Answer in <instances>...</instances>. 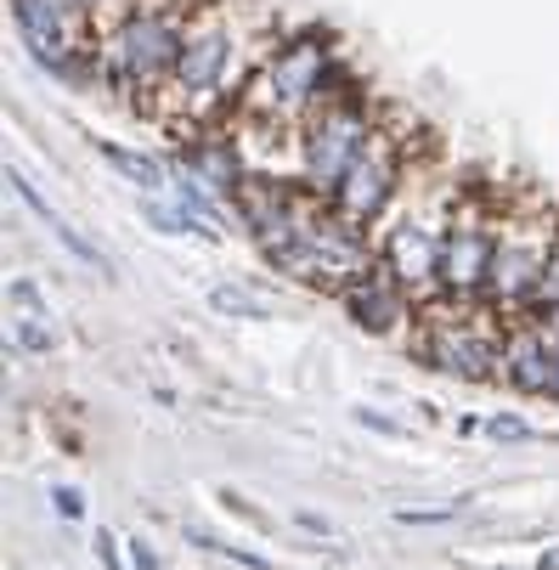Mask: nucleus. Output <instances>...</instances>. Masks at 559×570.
<instances>
[{"instance_id":"nucleus-22","label":"nucleus","mask_w":559,"mask_h":570,"mask_svg":"<svg viewBox=\"0 0 559 570\" xmlns=\"http://www.w3.org/2000/svg\"><path fill=\"white\" fill-rule=\"evenodd\" d=\"M463 503H441V509H395V525H447L458 520Z\"/></svg>"},{"instance_id":"nucleus-3","label":"nucleus","mask_w":559,"mask_h":570,"mask_svg":"<svg viewBox=\"0 0 559 570\" xmlns=\"http://www.w3.org/2000/svg\"><path fill=\"white\" fill-rule=\"evenodd\" d=\"M182 46H187V23L176 7H130L114 18V29L102 35L97 51H102L108 86L147 97V91H165L176 79Z\"/></svg>"},{"instance_id":"nucleus-16","label":"nucleus","mask_w":559,"mask_h":570,"mask_svg":"<svg viewBox=\"0 0 559 570\" xmlns=\"http://www.w3.org/2000/svg\"><path fill=\"white\" fill-rule=\"evenodd\" d=\"M141 220L153 232H165V237H220V226H209L198 209H187L182 198H141Z\"/></svg>"},{"instance_id":"nucleus-9","label":"nucleus","mask_w":559,"mask_h":570,"mask_svg":"<svg viewBox=\"0 0 559 570\" xmlns=\"http://www.w3.org/2000/svg\"><path fill=\"white\" fill-rule=\"evenodd\" d=\"M395 193H402V141H395L384 125L373 130V141H367V153L351 165V176L340 181V193L328 198L351 226H373V220H384L390 215V204H395Z\"/></svg>"},{"instance_id":"nucleus-13","label":"nucleus","mask_w":559,"mask_h":570,"mask_svg":"<svg viewBox=\"0 0 559 570\" xmlns=\"http://www.w3.org/2000/svg\"><path fill=\"white\" fill-rule=\"evenodd\" d=\"M7 299H12V340L29 351V356H51L57 351V328H51V305H46V294H40V283L35 277H12V288H7Z\"/></svg>"},{"instance_id":"nucleus-5","label":"nucleus","mask_w":559,"mask_h":570,"mask_svg":"<svg viewBox=\"0 0 559 570\" xmlns=\"http://www.w3.org/2000/svg\"><path fill=\"white\" fill-rule=\"evenodd\" d=\"M373 130H379V125H373L362 91L328 97L323 108L300 125V187L316 193V198H334L340 181L351 176V165L367 153Z\"/></svg>"},{"instance_id":"nucleus-32","label":"nucleus","mask_w":559,"mask_h":570,"mask_svg":"<svg viewBox=\"0 0 559 570\" xmlns=\"http://www.w3.org/2000/svg\"><path fill=\"white\" fill-rule=\"evenodd\" d=\"M542 570H559V548H548V553H542Z\"/></svg>"},{"instance_id":"nucleus-7","label":"nucleus","mask_w":559,"mask_h":570,"mask_svg":"<svg viewBox=\"0 0 559 570\" xmlns=\"http://www.w3.org/2000/svg\"><path fill=\"white\" fill-rule=\"evenodd\" d=\"M498 220L474 204H458L447 215V237H441V299L458 305H487V277L498 261Z\"/></svg>"},{"instance_id":"nucleus-31","label":"nucleus","mask_w":559,"mask_h":570,"mask_svg":"<svg viewBox=\"0 0 559 570\" xmlns=\"http://www.w3.org/2000/svg\"><path fill=\"white\" fill-rule=\"evenodd\" d=\"M481 430H487V419H474V413H469V419H458V435H481Z\"/></svg>"},{"instance_id":"nucleus-6","label":"nucleus","mask_w":559,"mask_h":570,"mask_svg":"<svg viewBox=\"0 0 559 570\" xmlns=\"http://www.w3.org/2000/svg\"><path fill=\"white\" fill-rule=\"evenodd\" d=\"M553 237H559V226H537V220L498 232V261H492V277H487V305H492L503 322L531 316L537 288H542V272H548Z\"/></svg>"},{"instance_id":"nucleus-15","label":"nucleus","mask_w":559,"mask_h":570,"mask_svg":"<svg viewBox=\"0 0 559 570\" xmlns=\"http://www.w3.org/2000/svg\"><path fill=\"white\" fill-rule=\"evenodd\" d=\"M97 153H102V165H108L114 176H125L136 193H147V198H153V193H158V198L170 193V176H176V170L158 165L153 153H136V147H119V141H97Z\"/></svg>"},{"instance_id":"nucleus-4","label":"nucleus","mask_w":559,"mask_h":570,"mask_svg":"<svg viewBox=\"0 0 559 570\" xmlns=\"http://www.w3.org/2000/svg\"><path fill=\"white\" fill-rule=\"evenodd\" d=\"M503 334H509V322H503L492 305L435 299V305H424V316H419L413 351H419L424 367H435V373H447V379L481 384V379H498Z\"/></svg>"},{"instance_id":"nucleus-17","label":"nucleus","mask_w":559,"mask_h":570,"mask_svg":"<svg viewBox=\"0 0 559 570\" xmlns=\"http://www.w3.org/2000/svg\"><path fill=\"white\" fill-rule=\"evenodd\" d=\"M51 237L62 243V249H68V255H73L79 266H91V272H102V277H114V261H108V255H102V249H97V243H91L86 232H79V226H68V220H57V226H51Z\"/></svg>"},{"instance_id":"nucleus-29","label":"nucleus","mask_w":559,"mask_h":570,"mask_svg":"<svg viewBox=\"0 0 559 570\" xmlns=\"http://www.w3.org/2000/svg\"><path fill=\"white\" fill-rule=\"evenodd\" d=\"M367 430H379V435H402V424H390V419H379V413H367V406H362V413H356Z\"/></svg>"},{"instance_id":"nucleus-11","label":"nucleus","mask_w":559,"mask_h":570,"mask_svg":"<svg viewBox=\"0 0 559 570\" xmlns=\"http://www.w3.org/2000/svg\"><path fill=\"white\" fill-rule=\"evenodd\" d=\"M12 23L29 46V57L57 73V79H73L79 62H73V40H68V12L57 7V0H12Z\"/></svg>"},{"instance_id":"nucleus-26","label":"nucleus","mask_w":559,"mask_h":570,"mask_svg":"<svg viewBox=\"0 0 559 570\" xmlns=\"http://www.w3.org/2000/svg\"><path fill=\"white\" fill-rule=\"evenodd\" d=\"M91 548H97V564L102 570H125V548H119L114 531H91Z\"/></svg>"},{"instance_id":"nucleus-18","label":"nucleus","mask_w":559,"mask_h":570,"mask_svg":"<svg viewBox=\"0 0 559 570\" xmlns=\"http://www.w3.org/2000/svg\"><path fill=\"white\" fill-rule=\"evenodd\" d=\"M209 311H215V316H237V322H261V316H266V305H261L249 288H232V283L209 288Z\"/></svg>"},{"instance_id":"nucleus-2","label":"nucleus","mask_w":559,"mask_h":570,"mask_svg":"<svg viewBox=\"0 0 559 570\" xmlns=\"http://www.w3.org/2000/svg\"><path fill=\"white\" fill-rule=\"evenodd\" d=\"M328 97H340L334 51L323 35H300V40H283L244 86V114L261 125H305Z\"/></svg>"},{"instance_id":"nucleus-25","label":"nucleus","mask_w":559,"mask_h":570,"mask_svg":"<svg viewBox=\"0 0 559 570\" xmlns=\"http://www.w3.org/2000/svg\"><path fill=\"white\" fill-rule=\"evenodd\" d=\"M487 435H492V441H526L531 424H526L520 413H498V419H487Z\"/></svg>"},{"instance_id":"nucleus-8","label":"nucleus","mask_w":559,"mask_h":570,"mask_svg":"<svg viewBox=\"0 0 559 570\" xmlns=\"http://www.w3.org/2000/svg\"><path fill=\"white\" fill-rule=\"evenodd\" d=\"M226 68H232V29L220 18H193L187 23V46L176 62L170 91L187 108V119H209L226 97Z\"/></svg>"},{"instance_id":"nucleus-30","label":"nucleus","mask_w":559,"mask_h":570,"mask_svg":"<svg viewBox=\"0 0 559 570\" xmlns=\"http://www.w3.org/2000/svg\"><path fill=\"white\" fill-rule=\"evenodd\" d=\"M57 7H62V12H108L114 0H57Z\"/></svg>"},{"instance_id":"nucleus-1","label":"nucleus","mask_w":559,"mask_h":570,"mask_svg":"<svg viewBox=\"0 0 559 570\" xmlns=\"http://www.w3.org/2000/svg\"><path fill=\"white\" fill-rule=\"evenodd\" d=\"M266 261L283 277H294V283H305L316 294H340L345 299V288H356L379 266V243L362 226H351L328 198L305 193V209H300L294 237L283 243L277 255H266Z\"/></svg>"},{"instance_id":"nucleus-21","label":"nucleus","mask_w":559,"mask_h":570,"mask_svg":"<svg viewBox=\"0 0 559 570\" xmlns=\"http://www.w3.org/2000/svg\"><path fill=\"white\" fill-rule=\"evenodd\" d=\"M7 187H12V193H18V198H23V204H29V209H35L46 226H57V220H62V215H57V209H51V204H46V198H40L29 181H23V170H7Z\"/></svg>"},{"instance_id":"nucleus-19","label":"nucleus","mask_w":559,"mask_h":570,"mask_svg":"<svg viewBox=\"0 0 559 570\" xmlns=\"http://www.w3.org/2000/svg\"><path fill=\"white\" fill-rule=\"evenodd\" d=\"M193 542H198V548H209V553H220V559H232V564H244V570H272V559H266V553H255V548H232V542L204 537V531H193Z\"/></svg>"},{"instance_id":"nucleus-27","label":"nucleus","mask_w":559,"mask_h":570,"mask_svg":"<svg viewBox=\"0 0 559 570\" xmlns=\"http://www.w3.org/2000/svg\"><path fill=\"white\" fill-rule=\"evenodd\" d=\"M294 525H300V531H311V537H328V542L340 537V531H334L323 514H311V509H300V514H294Z\"/></svg>"},{"instance_id":"nucleus-23","label":"nucleus","mask_w":559,"mask_h":570,"mask_svg":"<svg viewBox=\"0 0 559 570\" xmlns=\"http://www.w3.org/2000/svg\"><path fill=\"white\" fill-rule=\"evenodd\" d=\"M548 340V401H559V316H537Z\"/></svg>"},{"instance_id":"nucleus-10","label":"nucleus","mask_w":559,"mask_h":570,"mask_svg":"<svg viewBox=\"0 0 559 570\" xmlns=\"http://www.w3.org/2000/svg\"><path fill=\"white\" fill-rule=\"evenodd\" d=\"M441 237H447V220L441 226H424L419 215L395 220L384 237H379V266L395 272L413 299H441Z\"/></svg>"},{"instance_id":"nucleus-14","label":"nucleus","mask_w":559,"mask_h":570,"mask_svg":"<svg viewBox=\"0 0 559 570\" xmlns=\"http://www.w3.org/2000/svg\"><path fill=\"white\" fill-rule=\"evenodd\" d=\"M187 170H193L204 187L226 193V198H237V193H244V181H249V170H244V158H237V147L220 141V136L187 141Z\"/></svg>"},{"instance_id":"nucleus-28","label":"nucleus","mask_w":559,"mask_h":570,"mask_svg":"<svg viewBox=\"0 0 559 570\" xmlns=\"http://www.w3.org/2000/svg\"><path fill=\"white\" fill-rule=\"evenodd\" d=\"M125 548H130V570H158V559H153V548L141 537H125Z\"/></svg>"},{"instance_id":"nucleus-20","label":"nucleus","mask_w":559,"mask_h":570,"mask_svg":"<svg viewBox=\"0 0 559 570\" xmlns=\"http://www.w3.org/2000/svg\"><path fill=\"white\" fill-rule=\"evenodd\" d=\"M531 316H559V237H553V249H548V272H542V288H537Z\"/></svg>"},{"instance_id":"nucleus-12","label":"nucleus","mask_w":559,"mask_h":570,"mask_svg":"<svg viewBox=\"0 0 559 570\" xmlns=\"http://www.w3.org/2000/svg\"><path fill=\"white\" fill-rule=\"evenodd\" d=\"M345 316L356 322V328L362 334H395V328H402V322L413 316V294L402 288V283H395V272H384V266H373L356 288H345Z\"/></svg>"},{"instance_id":"nucleus-24","label":"nucleus","mask_w":559,"mask_h":570,"mask_svg":"<svg viewBox=\"0 0 559 570\" xmlns=\"http://www.w3.org/2000/svg\"><path fill=\"white\" fill-rule=\"evenodd\" d=\"M51 509H57V520H68V525L86 520V498H79L73 485H51Z\"/></svg>"}]
</instances>
